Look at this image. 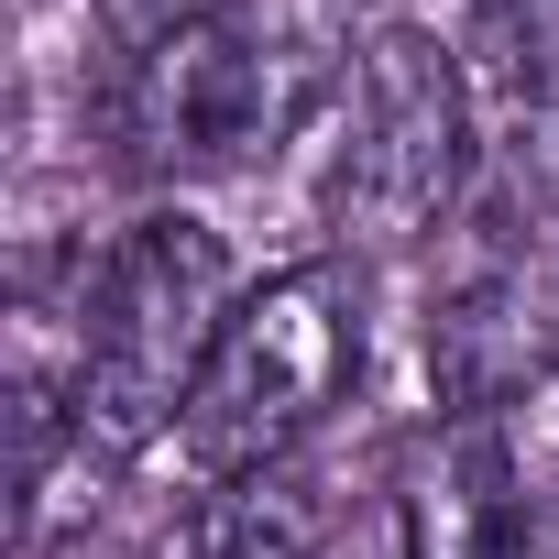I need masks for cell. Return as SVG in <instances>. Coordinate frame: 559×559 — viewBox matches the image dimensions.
Instances as JSON below:
<instances>
[{
  "label": "cell",
  "mask_w": 559,
  "mask_h": 559,
  "mask_svg": "<svg viewBox=\"0 0 559 559\" xmlns=\"http://www.w3.org/2000/svg\"><path fill=\"white\" fill-rule=\"evenodd\" d=\"M230 308H241V286H230L219 230L187 219V209H143L88 263V319H78L88 330L78 341V461H99V472L110 461H143L187 417V395H198Z\"/></svg>",
  "instance_id": "1"
},
{
  "label": "cell",
  "mask_w": 559,
  "mask_h": 559,
  "mask_svg": "<svg viewBox=\"0 0 559 559\" xmlns=\"http://www.w3.org/2000/svg\"><path fill=\"white\" fill-rule=\"evenodd\" d=\"M362 384V274L352 263H286L230 308L187 417H176V450L209 472V483H241V472H274L297 461V439Z\"/></svg>",
  "instance_id": "2"
},
{
  "label": "cell",
  "mask_w": 559,
  "mask_h": 559,
  "mask_svg": "<svg viewBox=\"0 0 559 559\" xmlns=\"http://www.w3.org/2000/svg\"><path fill=\"white\" fill-rule=\"evenodd\" d=\"M319 88V56L252 12L187 23L165 45H132L110 78V143L132 176H230L286 132Z\"/></svg>",
  "instance_id": "3"
},
{
  "label": "cell",
  "mask_w": 559,
  "mask_h": 559,
  "mask_svg": "<svg viewBox=\"0 0 559 559\" xmlns=\"http://www.w3.org/2000/svg\"><path fill=\"white\" fill-rule=\"evenodd\" d=\"M483 165V99L461 56L417 23H384L352 67V143H341V230L373 252L428 241Z\"/></svg>",
  "instance_id": "4"
},
{
  "label": "cell",
  "mask_w": 559,
  "mask_h": 559,
  "mask_svg": "<svg viewBox=\"0 0 559 559\" xmlns=\"http://www.w3.org/2000/svg\"><path fill=\"white\" fill-rule=\"evenodd\" d=\"M537 219L483 230V252L450 274V297L428 308V373L450 395V417H493L504 395H526L537 373H559V230L526 241Z\"/></svg>",
  "instance_id": "5"
},
{
  "label": "cell",
  "mask_w": 559,
  "mask_h": 559,
  "mask_svg": "<svg viewBox=\"0 0 559 559\" xmlns=\"http://www.w3.org/2000/svg\"><path fill=\"white\" fill-rule=\"evenodd\" d=\"M406 559H526V493L493 417H439L395 483Z\"/></svg>",
  "instance_id": "6"
},
{
  "label": "cell",
  "mask_w": 559,
  "mask_h": 559,
  "mask_svg": "<svg viewBox=\"0 0 559 559\" xmlns=\"http://www.w3.org/2000/svg\"><path fill=\"white\" fill-rule=\"evenodd\" d=\"M493 176H504V219L559 230V45L493 56Z\"/></svg>",
  "instance_id": "7"
},
{
  "label": "cell",
  "mask_w": 559,
  "mask_h": 559,
  "mask_svg": "<svg viewBox=\"0 0 559 559\" xmlns=\"http://www.w3.org/2000/svg\"><path fill=\"white\" fill-rule=\"evenodd\" d=\"M308 548H319V493L286 461L219 483L209 515H198V559H308Z\"/></svg>",
  "instance_id": "8"
},
{
  "label": "cell",
  "mask_w": 559,
  "mask_h": 559,
  "mask_svg": "<svg viewBox=\"0 0 559 559\" xmlns=\"http://www.w3.org/2000/svg\"><path fill=\"white\" fill-rule=\"evenodd\" d=\"M219 12H241V0H99V23L121 34V56H132V45H165V34H187V23H219Z\"/></svg>",
  "instance_id": "9"
},
{
  "label": "cell",
  "mask_w": 559,
  "mask_h": 559,
  "mask_svg": "<svg viewBox=\"0 0 559 559\" xmlns=\"http://www.w3.org/2000/svg\"><path fill=\"white\" fill-rule=\"evenodd\" d=\"M483 34H493V56L559 45V0H483Z\"/></svg>",
  "instance_id": "10"
}]
</instances>
